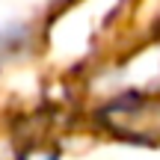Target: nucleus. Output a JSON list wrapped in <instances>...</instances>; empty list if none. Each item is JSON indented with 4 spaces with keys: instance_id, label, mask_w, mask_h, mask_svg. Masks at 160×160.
Instances as JSON below:
<instances>
[{
    "instance_id": "nucleus-2",
    "label": "nucleus",
    "mask_w": 160,
    "mask_h": 160,
    "mask_svg": "<svg viewBox=\"0 0 160 160\" xmlns=\"http://www.w3.org/2000/svg\"><path fill=\"white\" fill-rule=\"evenodd\" d=\"M21 160H59V154L53 148H30L21 154Z\"/></svg>"
},
{
    "instance_id": "nucleus-1",
    "label": "nucleus",
    "mask_w": 160,
    "mask_h": 160,
    "mask_svg": "<svg viewBox=\"0 0 160 160\" xmlns=\"http://www.w3.org/2000/svg\"><path fill=\"white\" fill-rule=\"evenodd\" d=\"M98 122L128 142L157 145L160 142V98L148 95H125L107 104L98 113Z\"/></svg>"
}]
</instances>
